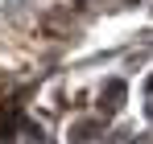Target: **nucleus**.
I'll return each mask as SVG.
<instances>
[{
    "label": "nucleus",
    "mask_w": 153,
    "mask_h": 144,
    "mask_svg": "<svg viewBox=\"0 0 153 144\" xmlns=\"http://www.w3.org/2000/svg\"><path fill=\"white\" fill-rule=\"evenodd\" d=\"M37 29H42L46 37H54V41H75L79 37V25L71 21V17H46Z\"/></svg>",
    "instance_id": "nucleus-1"
},
{
    "label": "nucleus",
    "mask_w": 153,
    "mask_h": 144,
    "mask_svg": "<svg viewBox=\"0 0 153 144\" xmlns=\"http://www.w3.org/2000/svg\"><path fill=\"white\" fill-rule=\"evenodd\" d=\"M124 82H120V78H108V82H103V115H116V111H120V107H124Z\"/></svg>",
    "instance_id": "nucleus-2"
},
{
    "label": "nucleus",
    "mask_w": 153,
    "mask_h": 144,
    "mask_svg": "<svg viewBox=\"0 0 153 144\" xmlns=\"http://www.w3.org/2000/svg\"><path fill=\"white\" fill-rule=\"evenodd\" d=\"M95 132H103V120H87V123H75V128H71V140H75V144H87L91 136H95Z\"/></svg>",
    "instance_id": "nucleus-3"
},
{
    "label": "nucleus",
    "mask_w": 153,
    "mask_h": 144,
    "mask_svg": "<svg viewBox=\"0 0 153 144\" xmlns=\"http://www.w3.org/2000/svg\"><path fill=\"white\" fill-rule=\"evenodd\" d=\"M17 120H21V111L17 107H0V140H13V132H17Z\"/></svg>",
    "instance_id": "nucleus-4"
},
{
    "label": "nucleus",
    "mask_w": 153,
    "mask_h": 144,
    "mask_svg": "<svg viewBox=\"0 0 153 144\" xmlns=\"http://www.w3.org/2000/svg\"><path fill=\"white\" fill-rule=\"evenodd\" d=\"M145 91H153V74H149V78H145Z\"/></svg>",
    "instance_id": "nucleus-5"
},
{
    "label": "nucleus",
    "mask_w": 153,
    "mask_h": 144,
    "mask_svg": "<svg viewBox=\"0 0 153 144\" xmlns=\"http://www.w3.org/2000/svg\"><path fill=\"white\" fill-rule=\"evenodd\" d=\"M132 4H137V0H132Z\"/></svg>",
    "instance_id": "nucleus-6"
}]
</instances>
